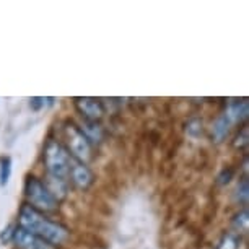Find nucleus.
Returning a JSON list of instances; mask_svg holds the SVG:
<instances>
[{
  "label": "nucleus",
  "mask_w": 249,
  "mask_h": 249,
  "mask_svg": "<svg viewBox=\"0 0 249 249\" xmlns=\"http://www.w3.org/2000/svg\"><path fill=\"white\" fill-rule=\"evenodd\" d=\"M227 116V119L233 124H238V122H244L248 119V101H233L231 105L227 107V111L223 112Z\"/></svg>",
  "instance_id": "obj_10"
},
{
  "label": "nucleus",
  "mask_w": 249,
  "mask_h": 249,
  "mask_svg": "<svg viewBox=\"0 0 249 249\" xmlns=\"http://www.w3.org/2000/svg\"><path fill=\"white\" fill-rule=\"evenodd\" d=\"M18 227L39 236L51 246H60L69 239V230L57 222H53L44 213L37 212L31 205L23 204L18 212Z\"/></svg>",
  "instance_id": "obj_1"
},
{
  "label": "nucleus",
  "mask_w": 249,
  "mask_h": 249,
  "mask_svg": "<svg viewBox=\"0 0 249 249\" xmlns=\"http://www.w3.org/2000/svg\"><path fill=\"white\" fill-rule=\"evenodd\" d=\"M233 228L236 230L239 233H244L248 231V225H249V215H248V209H243L233 217Z\"/></svg>",
  "instance_id": "obj_13"
},
{
  "label": "nucleus",
  "mask_w": 249,
  "mask_h": 249,
  "mask_svg": "<svg viewBox=\"0 0 249 249\" xmlns=\"http://www.w3.org/2000/svg\"><path fill=\"white\" fill-rule=\"evenodd\" d=\"M13 243L17 244L18 249H53L51 244L43 241L39 236H36V234L26 231V230H23L20 227H17Z\"/></svg>",
  "instance_id": "obj_7"
},
{
  "label": "nucleus",
  "mask_w": 249,
  "mask_h": 249,
  "mask_svg": "<svg viewBox=\"0 0 249 249\" xmlns=\"http://www.w3.org/2000/svg\"><path fill=\"white\" fill-rule=\"evenodd\" d=\"M233 176H234V171L231 170V168H225V170H222V171L218 173L217 184L218 186H227L228 182L233 179Z\"/></svg>",
  "instance_id": "obj_20"
},
{
  "label": "nucleus",
  "mask_w": 249,
  "mask_h": 249,
  "mask_svg": "<svg viewBox=\"0 0 249 249\" xmlns=\"http://www.w3.org/2000/svg\"><path fill=\"white\" fill-rule=\"evenodd\" d=\"M54 103V98H44V96H35L30 100V107L35 111L43 109L46 106H51Z\"/></svg>",
  "instance_id": "obj_16"
},
{
  "label": "nucleus",
  "mask_w": 249,
  "mask_h": 249,
  "mask_svg": "<svg viewBox=\"0 0 249 249\" xmlns=\"http://www.w3.org/2000/svg\"><path fill=\"white\" fill-rule=\"evenodd\" d=\"M70 153L59 140L49 139L44 145L43 150V161L46 166V173L53 176L64 178L69 179V163H70Z\"/></svg>",
  "instance_id": "obj_3"
},
{
  "label": "nucleus",
  "mask_w": 249,
  "mask_h": 249,
  "mask_svg": "<svg viewBox=\"0 0 249 249\" xmlns=\"http://www.w3.org/2000/svg\"><path fill=\"white\" fill-rule=\"evenodd\" d=\"M73 105L83 117V121L100 122L105 117V106L100 100L91 96H78L73 100Z\"/></svg>",
  "instance_id": "obj_6"
},
{
  "label": "nucleus",
  "mask_w": 249,
  "mask_h": 249,
  "mask_svg": "<svg viewBox=\"0 0 249 249\" xmlns=\"http://www.w3.org/2000/svg\"><path fill=\"white\" fill-rule=\"evenodd\" d=\"M25 197L28 205L41 213H54L59 209V202L51 196L48 187L44 186L43 179L36 176H28L25 181Z\"/></svg>",
  "instance_id": "obj_2"
},
{
  "label": "nucleus",
  "mask_w": 249,
  "mask_h": 249,
  "mask_svg": "<svg viewBox=\"0 0 249 249\" xmlns=\"http://www.w3.org/2000/svg\"><path fill=\"white\" fill-rule=\"evenodd\" d=\"M248 134H249V130H248V125H244V127L241 129V132H239L236 137H234L233 140V147L234 148H244L248 145Z\"/></svg>",
  "instance_id": "obj_18"
},
{
  "label": "nucleus",
  "mask_w": 249,
  "mask_h": 249,
  "mask_svg": "<svg viewBox=\"0 0 249 249\" xmlns=\"http://www.w3.org/2000/svg\"><path fill=\"white\" fill-rule=\"evenodd\" d=\"M67 178L80 191L90 189L93 186V182H95V175H93V171L88 168V164L78 161V160H75V158H70Z\"/></svg>",
  "instance_id": "obj_5"
},
{
  "label": "nucleus",
  "mask_w": 249,
  "mask_h": 249,
  "mask_svg": "<svg viewBox=\"0 0 249 249\" xmlns=\"http://www.w3.org/2000/svg\"><path fill=\"white\" fill-rule=\"evenodd\" d=\"M231 129V122L227 119V116L222 114L217 117V121L212 125V140L215 143H222Z\"/></svg>",
  "instance_id": "obj_11"
},
{
  "label": "nucleus",
  "mask_w": 249,
  "mask_h": 249,
  "mask_svg": "<svg viewBox=\"0 0 249 249\" xmlns=\"http://www.w3.org/2000/svg\"><path fill=\"white\" fill-rule=\"evenodd\" d=\"M15 231H17V225H8L7 228L2 230L0 233V243L2 244H8V243H13V236H15Z\"/></svg>",
  "instance_id": "obj_17"
},
{
  "label": "nucleus",
  "mask_w": 249,
  "mask_h": 249,
  "mask_svg": "<svg viewBox=\"0 0 249 249\" xmlns=\"http://www.w3.org/2000/svg\"><path fill=\"white\" fill-rule=\"evenodd\" d=\"M12 176V158L0 157V186H7Z\"/></svg>",
  "instance_id": "obj_12"
},
{
  "label": "nucleus",
  "mask_w": 249,
  "mask_h": 249,
  "mask_svg": "<svg viewBox=\"0 0 249 249\" xmlns=\"http://www.w3.org/2000/svg\"><path fill=\"white\" fill-rule=\"evenodd\" d=\"M80 130L83 132V135L88 139V142L91 143V147L95 145H100L105 139V130H103L100 122H90V121H83L82 124L78 125Z\"/></svg>",
  "instance_id": "obj_9"
},
{
  "label": "nucleus",
  "mask_w": 249,
  "mask_h": 249,
  "mask_svg": "<svg viewBox=\"0 0 249 249\" xmlns=\"http://www.w3.org/2000/svg\"><path fill=\"white\" fill-rule=\"evenodd\" d=\"M248 199H249V182H248V178L244 176L243 179L238 182V187H236V200L239 202V204L248 205Z\"/></svg>",
  "instance_id": "obj_14"
},
{
  "label": "nucleus",
  "mask_w": 249,
  "mask_h": 249,
  "mask_svg": "<svg viewBox=\"0 0 249 249\" xmlns=\"http://www.w3.org/2000/svg\"><path fill=\"white\" fill-rule=\"evenodd\" d=\"M43 182H44V186L48 187V191L51 192V196H53L57 202H62L64 199H67L69 179H64V178L53 176V175H48V173H46V178Z\"/></svg>",
  "instance_id": "obj_8"
},
{
  "label": "nucleus",
  "mask_w": 249,
  "mask_h": 249,
  "mask_svg": "<svg viewBox=\"0 0 249 249\" xmlns=\"http://www.w3.org/2000/svg\"><path fill=\"white\" fill-rule=\"evenodd\" d=\"M186 132L191 135V137H199L204 132V122L199 117H194V119L187 121L186 124Z\"/></svg>",
  "instance_id": "obj_15"
},
{
  "label": "nucleus",
  "mask_w": 249,
  "mask_h": 249,
  "mask_svg": "<svg viewBox=\"0 0 249 249\" xmlns=\"http://www.w3.org/2000/svg\"><path fill=\"white\" fill-rule=\"evenodd\" d=\"M218 249H238V239L231 233L225 234L218 244Z\"/></svg>",
  "instance_id": "obj_19"
},
{
  "label": "nucleus",
  "mask_w": 249,
  "mask_h": 249,
  "mask_svg": "<svg viewBox=\"0 0 249 249\" xmlns=\"http://www.w3.org/2000/svg\"><path fill=\"white\" fill-rule=\"evenodd\" d=\"M243 170H244V173H248V158L244 160V163H243Z\"/></svg>",
  "instance_id": "obj_21"
},
{
  "label": "nucleus",
  "mask_w": 249,
  "mask_h": 249,
  "mask_svg": "<svg viewBox=\"0 0 249 249\" xmlns=\"http://www.w3.org/2000/svg\"><path fill=\"white\" fill-rule=\"evenodd\" d=\"M64 137L65 142H67V152L70 153V157L85 164L90 161L93 155V147L75 122L67 121L64 124Z\"/></svg>",
  "instance_id": "obj_4"
}]
</instances>
